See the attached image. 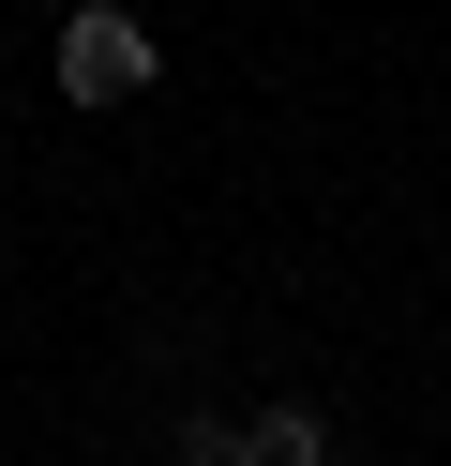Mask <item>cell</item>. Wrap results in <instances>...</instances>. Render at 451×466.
Returning <instances> with one entry per match:
<instances>
[{
	"instance_id": "6da1fadb",
	"label": "cell",
	"mask_w": 451,
	"mask_h": 466,
	"mask_svg": "<svg viewBox=\"0 0 451 466\" xmlns=\"http://www.w3.org/2000/svg\"><path fill=\"white\" fill-rule=\"evenodd\" d=\"M60 91H76V106H136L150 91V31L120 15V0H90L76 31H60Z\"/></svg>"
},
{
	"instance_id": "7a4b0ae2",
	"label": "cell",
	"mask_w": 451,
	"mask_h": 466,
	"mask_svg": "<svg viewBox=\"0 0 451 466\" xmlns=\"http://www.w3.org/2000/svg\"><path fill=\"white\" fill-rule=\"evenodd\" d=\"M226 466H346V436L316 421V406H271V421H241V451Z\"/></svg>"
}]
</instances>
